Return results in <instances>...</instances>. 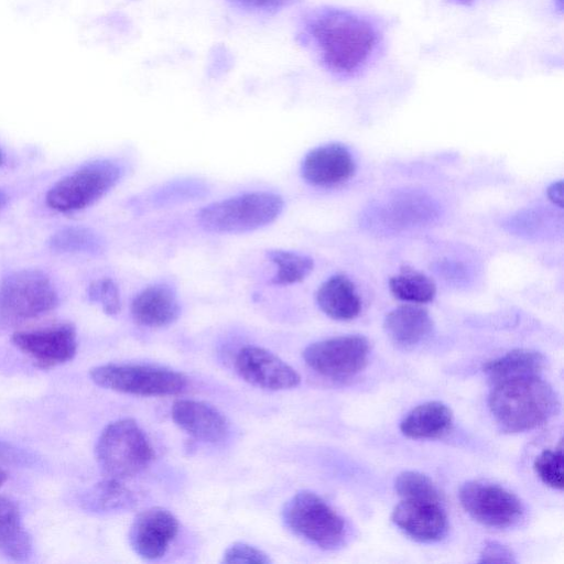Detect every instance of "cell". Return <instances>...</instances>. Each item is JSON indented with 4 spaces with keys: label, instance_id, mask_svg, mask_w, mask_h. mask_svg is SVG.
I'll use <instances>...</instances> for the list:
<instances>
[{
    "label": "cell",
    "instance_id": "obj_1",
    "mask_svg": "<svg viewBox=\"0 0 564 564\" xmlns=\"http://www.w3.org/2000/svg\"><path fill=\"white\" fill-rule=\"evenodd\" d=\"M300 37L316 53L326 70L338 78H352L378 57L383 25L369 14L325 6L303 15Z\"/></svg>",
    "mask_w": 564,
    "mask_h": 564
},
{
    "label": "cell",
    "instance_id": "obj_2",
    "mask_svg": "<svg viewBox=\"0 0 564 564\" xmlns=\"http://www.w3.org/2000/svg\"><path fill=\"white\" fill-rule=\"evenodd\" d=\"M488 403L496 422L511 433L542 425L558 406L553 388L540 376L495 384Z\"/></svg>",
    "mask_w": 564,
    "mask_h": 564
},
{
    "label": "cell",
    "instance_id": "obj_3",
    "mask_svg": "<svg viewBox=\"0 0 564 564\" xmlns=\"http://www.w3.org/2000/svg\"><path fill=\"white\" fill-rule=\"evenodd\" d=\"M283 198L271 192H252L212 203L197 214L200 227L214 234H241L273 223Z\"/></svg>",
    "mask_w": 564,
    "mask_h": 564
},
{
    "label": "cell",
    "instance_id": "obj_4",
    "mask_svg": "<svg viewBox=\"0 0 564 564\" xmlns=\"http://www.w3.org/2000/svg\"><path fill=\"white\" fill-rule=\"evenodd\" d=\"M95 452L104 474L119 480L140 474L154 456L149 438L132 419L109 423L100 433Z\"/></svg>",
    "mask_w": 564,
    "mask_h": 564
},
{
    "label": "cell",
    "instance_id": "obj_5",
    "mask_svg": "<svg viewBox=\"0 0 564 564\" xmlns=\"http://www.w3.org/2000/svg\"><path fill=\"white\" fill-rule=\"evenodd\" d=\"M57 304V291L45 272L14 271L0 282V330L46 314Z\"/></svg>",
    "mask_w": 564,
    "mask_h": 564
},
{
    "label": "cell",
    "instance_id": "obj_6",
    "mask_svg": "<svg viewBox=\"0 0 564 564\" xmlns=\"http://www.w3.org/2000/svg\"><path fill=\"white\" fill-rule=\"evenodd\" d=\"M123 175L122 165L110 159L86 163L57 181L46 193V205L58 213L84 209L115 187Z\"/></svg>",
    "mask_w": 564,
    "mask_h": 564
},
{
    "label": "cell",
    "instance_id": "obj_7",
    "mask_svg": "<svg viewBox=\"0 0 564 564\" xmlns=\"http://www.w3.org/2000/svg\"><path fill=\"white\" fill-rule=\"evenodd\" d=\"M89 376L104 389L142 397L174 395L187 387L183 373L149 365L106 364L91 368Z\"/></svg>",
    "mask_w": 564,
    "mask_h": 564
},
{
    "label": "cell",
    "instance_id": "obj_8",
    "mask_svg": "<svg viewBox=\"0 0 564 564\" xmlns=\"http://www.w3.org/2000/svg\"><path fill=\"white\" fill-rule=\"evenodd\" d=\"M283 519L291 531L321 549H335L344 540L343 518L315 492L295 494L284 507Z\"/></svg>",
    "mask_w": 564,
    "mask_h": 564
},
{
    "label": "cell",
    "instance_id": "obj_9",
    "mask_svg": "<svg viewBox=\"0 0 564 564\" xmlns=\"http://www.w3.org/2000/svg\"><path fill=\"white\" fill-rule=\"evenodd\" d=\"M369 356V343L364 336L347 335L319 340L303 351L306 365L330 379H345L361 371Z\"/></svg>",
    "mask_w": 564,
    "mask_h": 564
},
{
    "label": "cell",
    "instance_id": "obj_10",
    "mask_svg": "<svg viewBox=\"0 0 564 564\" xmlns=\"http://www.w3.org/2000/svg\"><path fill=\"white\" fill-rule=\"evenodd\" d=\"M465 511L479 523L491 528H507L522 514V503L507 489L484 481H468L459 490Z\"/></svg>",
    "mask_w": 564,
    "mask_h": 564
},
{
    "label": "cell",
    "instance_id": "obj_11",
    "mask_svg": "<svg viewBox=\"0 0 564 564\" xmlns=\"http://www.w3.org/2000/svg\"><path fill=\"white\" fill-rule=\"evenodd\" d=\"M11 340L22 354L43 369L72 360L77 351L76 329L68 323L15 332Z\"/></svg>",
    "mask_w": 564,
    "mask_h": 564
},
{
    "label": "cell",
    "instance_id": "obj_12",
    "mask_svg": "<svg viewBox=\"0 0 564 564\" xmlns=\"http://www.w3.org/2000/svg\"><path fill=\"white\" fill-rule=\"evenodd\" d=\"M235 367L245 381L265 390H289L301 382V376L293 367L259 346L240 348L235 358Z\"/></svg>",
    "mask_w": 564,
    "mask_h": 564
},
{
    "label": "cell",
    "instance_id": "obj_13",
    "mask_svg": "<svg viewBox=\"0 0 564 564\" xmlns=\"http://www.w3.org/2000/svg\"><path fill=\"white\" fill-rule=\"evenodd\" d=\"M178 528L177 519L169 510L161 507L145 509L131 524L130 545L144 560L161 558L177 535Z\"/></svg>",
    "mask_w": 564,
    "mask_h": 564
},
{
    "label": "cell",
    "instance_id": "obj_14",
    "mask_svg": "<svg viewBox=\"0 0 564 564\" xmlns=\"http://www.w3.org/2000/svg\"><path fill=\"white\" fill-rule=\"evenodd\" d=\"M355 172L350 151L340 143H328L311 150L303 159V178L319 187H330L349 180Z\"/></svg>",
    "mask_w": 564,
    "mask_h": 564
},
{
    "label": "cell",
    "instance_id": "obj_15",
    "mask_svg": "<svg viewBox=\"0 0 564 564\" xmlns=\"http://www.w3.org/2000/svg\"><path fill=\"white\" fill-rule=\"evenodd\" d=\"M392 521L421 542L440 541L447 532V518L441 502L402 499L392 511Z\"/></svg>",
    "mask_w": 564,
    "mask_h": 564
},
{
    "label": "cell",
    "instance_id": "obj_16",
    "mask_svg": "<svg viewBox=\"0 0 564 564\" xmlns=\"http://www.w3.org/2000/svg\"><path fill=\"white\" fill-rule=\"evenodd\" d=\"M174 423L188 435L205 443L224 441L229 432L227 419L213 405L197 400H176L171 409Z\"/></svg>",
    "mask_w": 564,
    "mask_h": 564
},
{
    "label": "cell",
    "instance_id": "obj_17",
    "mask_svg": "<svg viewBox=\"0 0 564 564\" xmlns=\"http://www.w3.org/2000/svg\"><path fill=\"white\" fill-rule=\"evenodd\" d=\"M181 313L175 292L166 284L144 288L131 303L133 321L145 327H164L174 323Z\"/></svg>",
    "mask_w": 564,
    "mask_h": 564
},
{
    "label": "cell",
    "instance_id": "obj_18",
    "mask_svg": "<svg viewBox=\"0 0 564 564\" xmlns=\"http://www.w3.org/2000/svg\"><path fill=\"white\" fill-rule=\"evenodd\" d=\"M383 328L387 336L398 346L412 347L431 335L433 321L425 308L402 305L387 314Z\"/></svg>",
    "mask_w": 564,
    "mask_h": 564
},
{
    "label": "cell",
    "instance_id": "obj_19",
    "mask_svg": "<svg viewBox=\"0 0 564 564\" xmlns=\"http://www.w3.org/2000/svg\"><path fill=\"white\" fill-rule=\"evenodd\" d=\"M316 302L324 314L336 321L354 319L361 311L355 284L343 274L330 276L319 285Z\"/></svg>",
    "mask_w": 564,
    "mask_h": 564
},
{
    "label": "cell",
    "instance_id": "obj_20",
    "mask_svg": "<svg viewBox=\"0 0 564 564\" xmlns=\"http://www.w3.org/2000/svg\"><path fill=\"white\" fill-rule=\"evenodd\" d=\"M453 413L438 401L417 405L403 419L400 430L406 437L423 440L442 437L451 430Z\"/></svg>",
    "mask_w": 564,
    "mask_h": 564
},
{
    "label": "cell",
    "instance_id": "obj_21",
    "mask_svg": "<svg viewBox=\"0 0 564 564\" xmlns=\"http://www.w3.org/2000/svg\"><path fill=\"white\" fill-rule=\"evenodd\" d=\"M32 545L19 507L11 499L0 496V551L13 561H25L32 553Z\"/></svg>",
    "mask_w": 564,
    "mask_h": 564
},
{
    "label": "cell",
    "instance_id": "obj_22",
    "mask_svg": "<svg viewBox=\"0 0 564 564\" xmlns=\"http://www.w3.org/2000/svg\"><path fill=\"white\" fill-rule=\"evenodd\" d=\"M544 367V357L534 350L516 349L502 357L490 360L484 366V372L494 384L540 376Z\"/></svg>",
    "mask_w": 564,
    "mask_h": 564
},
{
    "label": "cell",
    "instance_id": "obj_23",
    "mask_svg": "<svg viewBox=\"0 0 564 564\" xmlns=\"http://www.w3.org/2000/svg\"><path fill=\"white\" fill-rule=\"evenodd\" d=\"M80 503L90 512L112 513L131 509L135 498L122 480L107 477L84 494Z\"/></svg>",
    "mask_w": 564,
    "mask_h": 564
},
{
    "label": "cell",
    "instance_id": "obj_24",
    "mask_svg": "<svg viewBox=\"0 0 564 564\" xmlns=\"http://www.w3.org/2000/svg\"><path fill=\"white\" fill-rule=\"evenodd\" d=\"M389 289L397 299L416 304L429 303L436 294V285L430 276L408 268L389 280Z\"/></svg>",
    "mask_w": 564,
    "mask_h": 564
},
{
    "label": "cell",
    "instance_id": "obj_25",
    "mask_svg": "<svg viewBox=\"0 0 564 564\" xmlns=\"http://www.w3.org/2000/svg\"><path fill=\"white\" fill-rule=\"evenodd\" d=\"M50 248L59 253L97 254L104 249L101 238L91 229L72 226L53 234L48 241Z\"/></svg>",
    "mask_w": 564,
    "mask_h": 564
},
{
    "label": "cell",
    "instance_id": "obj_26",
    "mask_svg": "<svg viewBox=\"0 0 564 564\" xmlns=\"http://www.w3.org/2000/svg\"><path fill=\"white\" fill-rule=\"evenodd\" d=\"M268 258L275 265L271 283L290 285L303 281L313 271L314 261L311 257L289 250H270Z\"/></svg>",
    "mask_w": 564,
    "mask_h": 564
},
{
    "label": "cell",
    "instance_id": "obj_27",
    "mask_svg": "<svg viewBox=\"0 0 564 564\" xmlns=\"http://www.w3.org/2000/svg\"><path fill=\"white\" fill-rule=\"evenodd\" d=\"M394 487L402 499L441 502V495L434 482L419 471L406 470L399 474Z\"/></svg>",
    "mask_w": 564,
    "mask_h": 564
},
{
    "label": "cell",
    "instance_id": "obj_28",
    "mask_svg": "<svg viewBox=\"0 0 564 564\" xmlns=\"http://www.w3.org/2000/svg\"><path fill=\"white\" fill-rule=\"evenodd\" d=\"M563 466L561 446L543 451L534 460V470L539 478L549 487L560 490L563 488Z\"/></svg>",
    "mask_w": 564,
    "mask_h": 564
},
{
    "label": "cell",
    "instance_id": "obj_29",
    "mask_svg": "<svg viewBox=\"0 0 564 564\" xmlns=\"http://www.w3.org/2000/svg\"><path fill=\"white\" fill-rule=\"evenodd\" d=\"M88 299L98 303L108 315H116L120 312V292L116 282L110 278H102L90 283L88 286Z\"/></svg>",
    "mask_w": 564,
    "mask_h": 564
},
{
    "label": "cell",
    "instance_id": "obj_30",
    "mask_svg": "<svg viewBox=\"0 0 564 564\" xmlns=\"http://www.w3.org/2000/svg\"><path fill=\"white\" fill-rule=\"evenodd\" d=\"M221 561L224 563L257 564H269L272 562L263 551L243 542H235L229 545L225 550Z\"/></svg>",
    "mask_w": 564,
    "mask_h": 564
},
{
    "label": "cell",
    "instance_id": "obj_31",
    "mask_svg": "<svg viewBox=\"0 0 564 564\" xmlns=\"http://www.w3.org/2000/svg\"><path fill=\"white\" fill-rule=\"evenodd\" d=\"M235 6L250 11L271 12L289 7L296 0H229Z\"/></svg>",
    "mask_w": 564,
    "mask_h": 564
},
{
    "label": "cell",
    "instance_id": "obj_32",
    "mask_svg": "<svg viewBox=\"0 0 564 564\" xmlns=\"http://www.w3.org/2000/svg\"><path fill=\"white\" fill-rule=\"evenodd\" d=\"M480 563H513L516 560L509 549L506 546L491 542L488 543L481 554H480Z\"/></svg>",
    "mask_w": 564,
    "mask_h": 564
},
{
    "label": "cell",
    "instance_id": "obj_33",
    "mask_svg": "<svg viewBox=\"0 0 564 564\" xmlns=\"http://www.w3.org/2000/svg\"><path fill=\"white\" fill-rule=\"evenodd\" d=\"M24 462H26V456L22 451L11 444L0 441V463L19 465Z\"/></svg>",
    "mask_w": 564,
    "mask_h": 564
},
{
    "label": "cell",
    "instance_id": "obj_34",
    "mask_svg": "<svg viewBox=\"0 0 564 564\" xmlns=\"http://www.w3.org/2000/svg\"><path fill=\"white\" fill-rule=\"evenodd\" d=\"M546 194L549 199L556 206L563 207V182L557 181L552 183L547 189Z\"/></svg>",
    "mask_w": 564,
    "mask_h": 564
},
{
    "label": "cell",
    "instance_id": "obj_35",
    "mask_svg": "<svg viewBox=\"0 0 564 564\" xmlns=\"http://www.w3.org/2000/svg\"><path fill=\"white\" fill-rule=\"evenodd\" d=\"M8 199V194L4 191L0 189V209H2L6 206Z\"/></svg>",
    "mask_w": 564,
    "mask_h": 564
},
{
    "label": "cell",
    "instance_id": "obj_36",
    "mask_svg": "<svg viewBox=\"0 0 564 564\" xmlns=\"http://www.w3.org/2000/svg\"><path fill=\"white\" fill-rule=\"evenodd\" d=\"M8 474L4 469L0 467V487L7 481Z\"/></svg>",
    "mask_w": 564,
    "mask_h": 564
},
{
    "label": "cell",
    "instance_id": "obj_37",
    "mask_svg": "<svg viewBox=\"0 0 564 564\" xmlns=\"http://www.w3.org/2000/svg\"><path fill=\"white\" fill-rule=\"evenodd\" d=\"M451 1L455 2L456 4L468 6L475 0H451Z\"/></svg>",
    "mask_w": 564,
    "mask_h": 564
},
{
    "label": "cell",
    "instance_id": "obj_38",
    "mask_svg": "<svg viewBox=\"0 0 564 564\" xmlns=\"http://www.w3.org/2000/svg\"><path fill=\"white\" fill-rule=\"evenodd\" d=\"M4 163V155L2 151L0 150V166Z\"/></svg>",
    "mask_w": 564,
    "mask_h": 564
}]
</instances>
